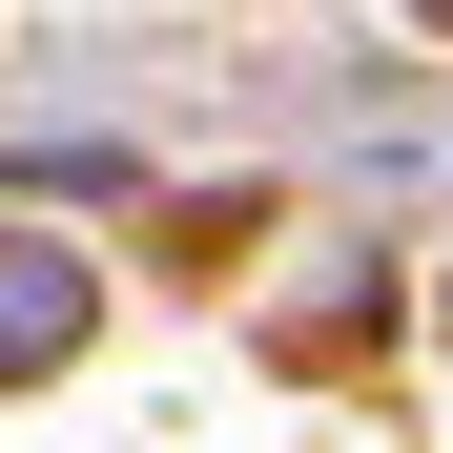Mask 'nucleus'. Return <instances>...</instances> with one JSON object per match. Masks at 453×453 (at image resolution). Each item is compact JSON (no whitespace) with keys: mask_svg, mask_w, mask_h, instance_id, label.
I'll return each mask as SVG.
<instances>
[{"mask_svg":"<svg viewBox=\"0 0 453 453\" xmlns=\"http://www.w3.org/2000/svg\"><path fill=\"white\" fill-rule=\"evenodd\" d=\"M62 330H83V268H42V248H0V371H21V350H62Z\"/></svg>","mask_w":453,"mask_h":453,"instance_id":"obj_1","label":"nucleus"}]
</instances>
